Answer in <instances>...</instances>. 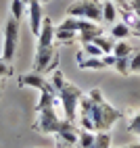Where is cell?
<instances>
[{
    "instance_id": "3",
    "label": "cell",
    "mask_w": 140,
    "mask_h": 148,
    "mask_svg": "<svg viewBox=\"0 0 140 148\" xmlns=\"http://www.w3.org/2000/svg\"><path fill=\"white\" fill-rule=\"evenodd\" d=\"M38 117H36V123H34V130L44 134V136H50L57 134L59 127H61L63 119H59L57 115V104H44V106H36Z\"/></svg>"
},
{
    "instance_id": "31",
    "label": "cell",
    "mask_w": 140,
    "mask_h": 148,
    "mask_svg": "<svg viewBox=\"0 0 140 148\" xmlns=\"http://www.w3.org/2000/svg\"><path fill=\"white\" fill-rule=\"evenodd\" d=\"M42 2H48V0H42Z\"/></svg>"
},
{
    "instance_id": "19",
    "label": "cell",
    "mask_w": 140,
    "mask_h": 148,
    "mask_svg": "<svg viewBox=\"0 0 140 148\" xmlns=\"http://www.w3.org/2000/svg\"><path fill=\"white\" fill-rule=\"evenodd\" d=\"M113 54L117 58H123V56H130L132 54V46H130L126 40H117L115 46H113Z\"/></svg>"
},
{
    "instance_id": "22",
    "label": "cell",
    "mask_w": 140,
    "mask_h": 148,
    "mask_svg": "<svg viewBox=\"0 0 140 148\" xmlns=\"http://www.w3.org/2000/svg\"><path fill=\"white\" fill-rule=\"evenodd\" d=\"M113 69L119 73V75H130V56H123V58H117Z\"/></svg>"
},
{
    "instance_id": "8",
    "label": "cell",
    "mask_w": 140,
    "mask_h": 148,
    "mask_svg": "<svg viewBox=\"0 0 140 148\" xmlns=\"http://www.w3.org/2000/svg\"><path fill=\"white\" fill-rule=\"evenodd\" d=\"M27 21H29V29L32 34L38 36L40 27L44 21V13H42V0H29L27 2Z\"/></svg>"
},
{
    "instance_id": "2",
    "label": "cell",
    "mask_w": 140,
    "mask_h": 148,
    "mask_svg": "<svg viewBox=\"0 0 140 148\" xmlns=\"http://www.w3.org/2000/svg\"><path fill=\"white\" fill-rule=\"evenodd\" d=\"M82 96H84V92L79 90L75 84H71V82H65L57 90V98H59V102H61V106H63V115H65L67 121H73L75 123Z\"/></svg>"
},
{
    "instance_id": "10",
    "label": "cell",
    "mask_w": 140,
    "mask_h": 148,
    "mask_svg": "<svg viewBox=\"0 0 140 148\" xmlns=\"http://www.w3.org/2000/svg\"><path fill=\"white\" fill-rule=\"evenodd\" d=\"M19 86L21 88H34V90L42 92V90H46V88H50V82H46L42 77V73L32 71V73H25V75L19 77Z\"/></svg>"
},
{
    "instance_id": "1",
    "label": "cell",
    "mask_w": 140,
    "mask_h": 148,
    "mask_svg": "<svg viewBox=\"0 0 140 148\" xmlns=\"http://www.w3.org/2000/svg\"><path fill=\"white\" fill-rule=\"evenodd\" d=\"M117 119H121V113L107 102L103 92L94 88L88 94L82 96L77 108V123L79 130H90V132H111Z\"/></svg>"
},
{
    "instance_id": "28",
    "label": "cell",
    "mask_w": 140,
    "mask_h": 148,
    "mask_svg": "<svg viewBox=\"0 0 140 148\" xmlns=\"http://www.w3.org/2000/svg\"><path fill=\"white\" fill-rule=\"evenodd\" d=\"M113 2L117 4V2H121V4H126V0H113Z\"/></svg>"
},
{
    "instance_id": "16",
    "label": "cell",
    "mask_w": 140,
    "mask_h": 148,
    "mask_svg": "<svg viewBox=\"0 0 140 148\" xmlns=\"http://www.w3.org/2000/svg\"><path fill=\"white\" fill-rule=\"evenodd\" d=\"M8 11H11V17L17 19V21H21L23 15L27 13V4L23 0H11V4H8Z\"/></svg>"
},
{
    "instance_id": "21",
    "label": "cell",
    "mask_w": 140,
    "mask_h": 148,
    "mask_svg": "<svg viewBox=\"0 0 140 148\" xmlns=\"http://www.w3.org/2000/svg\"><path fill=\"white\" fill-rule=\"evenodd\" d=\"M82 50H84L88 56H103V54H105V50H103L96 42H84V44H82Z\"/></svg>"
},
{
    "instance_id": "4",
    "label": "cell",
    "mask_w": 140,
    "mask_h": 148,
    "mask_svg": "<svg viewBox=\"0 0 140 148\" xmlns=\"http://www.w3.org/2000/svg\"><path fill=\"white\" fill-rule=\"evenodd\" d=\"M67 15L101 23L103 21V0H75V2L67 6Z\"/></svg>"
},
{
    "instance_id": "6",
    "label": "cell",
    "mask_w": 140,
    "mask_h": 148,
    "mask_svg": "<svg viewBox=\"0 0 140 148\" xmlns=\"http://www.w3.org/2000/svg\"><path fill=\"white\" fill-rule=\"evenodd\" d=\"M77 132H79V130L75 127L73 121L63 119L61 127H59V132L52 134L54 140H57V146H59V148H71V146H75V142H77Z\"/></svg>"
},
{
    "instance_id": "18",
    "label": "cell",
    "mask_w": 140,
    "mask_h": 148,
    "mask_svg": "<svg viewBox=\"0 0 140 148\" xmlns=\"http://www.w3.org/2000/svg\"><path fill=\"white\" fill-rule=\"evenodd\" d=\"M94 42L105 50V54H109V52H113V46H115L117 40H115L113 36H111V38H107V36H103V34H98V36L94 38Z\"/></svg>"
},
{
    "instance_id": "20",
    "label": "cell",
    "mask_w": 140,
    "mask_h": 148,
    "mask_svg": "<svg viewBox=\"0 0 140 148\" xmlns=\"http://www.w3.org/2000/svg\"><path fill=\"white\" fill-rule=\"evenodd\" d=\"M128 134L132 136H140V108L128 119Z\"/></svg>"
},
{
    "instance_id": "15",
    "label": "cell",
    "mask_w": 140,
    "mask_h": 148,
    "mask_svg": "<svg viewBox=\"0 0 140 148\" xmlns=\"http://www.w3.org/2000/svg\"><path fill=\"white\" fill-rule=\"evenodd\" d=\"M77 40V34L71 32V29H63V27H57V34H54V42L57 44H71Z\"/></svg>"
},
{
    "instance_id": "33",
    "label": "cell",
    "mask_w": 140,
    "mask_h": 148,
    "mask_svg": "<svg viewBox=\"0 0 140 148\" xmlns=\"http://www.w3.org/2000/svg\"><path fill=\"white\" fill-rule=\"evenodd\" d=\"M138 138H140V136H138Z\"/></svg>"
},
{
    "instance_id": "30",
    "label": "cell",
    "mask_w": 140,
    "mask_h": 148,
    "mask_svg": "<svg viewBox=\"0 0 140 148\" xmlns=\"http://www.w3.org/2000/svg\"><path fill=\"white\" fill-rule=\"evenodd\" d=\"M23 2H25V4H27V2H29V0H23Z\"/></svg>"
},
{
    "instance_id": "32",
    "label": "cell",
    "mask_w": 140,
    "mask_h": 148,
    "mask_svg": "<svg viewBox=\"0 0 140 148\" xmlns=\"http://www.w3.org/2000/svg\"><path fill=\"white\" fill-rule=\"evenodd\" d=\"M71 148H75V146H71Z\"/></svg>"
},
{
    "instance_id": "26",
    "label": "cell",
    "mask_w": 140,
    "mask_h": 148,
    "mask_svg": "<svg viewBox=\"0 0 140 148\" xmlns=\"http://www.w3.org/2000/svg\"><path fill=\"white\" fill-rule=\"evenodd\" d=\"M134 34H136V36H138V38H140V23H138V25H136V27H134Z\"/></svg>"
},
{
    "instance_id": "23",
    "label": "cell",
    "mask_w": 140,
    "mask_h": 148,
    "mask_svg": "<svg viewBox=\"0 0 140 148\" xmlns=\"http://www.w3.org/2000/svg\"><path fill=\"white\" fill-rule=\"evenodd\" d=\"M130 73L140 75V50H132L130 54Z\"/></svg>"
},
{
    "instance_id": "14",
    "label": "cell",
    "mask_w": 140,
    "mask_h": 148,
    "mask_svg": "<svg viewBox=\"0 0 140 148\" xmlns=\"http://www.w3.org/2000/svg\"><path fill=\"white\" fill-rule=\"evenodd\" d=\"M130 34H132V27H130L126 21H117V23L111 25V36L115 40H126Z\"/></svg>"
},
{
    "instance_id": "7",
    "label": "cell",
    "mask_w": 140,
    "mask_h": 148,
    "mask_svg": "<svg viewBox=\"0 0 140 148\" xmlns=\"http://www.w3.org/2000/svg\"><path fill=\"white\" fill-rule=\"evenodd\" d=\"M57 65V52H54V46H48V48H40L36 46V56H34V71L38 73H44L46 69H50Z\"/></svg>"
},
{
    "instance_id": "25",
    "label": "cell",
    "mask_w": 140,
    "mask_h": 148,
    "mask_svg": "<svg viewBox=\"0 0 140 148\" xmlns=\"http://www.w3.org/2000/svg\"><path fill=\"white\" fill-rule=\"evenodd\" d=\"M130 8H132V11L140 17V0H132V4H130Z\"/></svg>"
},
{
    "instance_id": "13",
    "label": "cell",
    "mask_w": 140,
    "mask_h": 148,
    "mask_svg": "<svg viewBox=\"0 0 140 148\" xmlns=\"http://www.w3.org/2000/svg\"><path fill=\"white\" fill-rule=\"evenodd\" d=\"M94 138H96V132L79 130V132H77V142H75V148H94Z\"/></svg>"
},
{
    "instance_id": "11",
    "label": "cell",
    "mask_w": 140,
    "mask_h": 148,
    "mask_svg": "<svg viewBox=\"0 0 140 148\" xmlns=\"http://www.w3.org/2000/svg\"><path fill=\"white\" fill-rule=\"evenodd\" d=\"M75 63L79 69H92V71H103L105 67V61H103V56H88L84 50H79L77 56H75Z\"/></svg>"
},
{
    "instance_id": "17",
    "label": "cell",
    "mask_w": 140,
    "mask_h": 148,
    "mask_svg": "<svg viewBox=\"0 0 140 148\" xmlns=\"http://www.w3.org/2000/svg\"><path fill=\"white\" fill-rule=\"evenodd\" d=\"M111 144H113V136H111V132H96L94 148H111Z\"/></svg>"
},
{
    "instance_id": "9",
    "label": "cell",
    "mask_w": 140,
    "mask_h": 148,
    "mask_svg": "<svg viewBox=\"0 0 140 148\" xmlns=\"http://www.w3.org/2000/svg\"><path fill=\"white\" fill-rule=\"evenodd\" d=\"M54 34H57V27L52 23V19H48L44 17V21H42V27H40V34L36 36L38 38V46L40 48H48V46H54Z\"/></svg>"
},
{
    "instance_id": "27",
    "label": "cell",
    "mask_w": 140,
    "mask_h": 148,
    "mask_svg": "<svg viewBox=\"0 0 140 148\" xmlns=\"http://www.w3.org/2000/svg\"><path fill=\"white\" fill-rule=\"evenodd\" d=\"M128 148H140V144H132V146H128Z\"/></svg>"
},
{
    "instance_id": "12",
    "label": "cell",
    "mask_w": 140,
    "mask_h": 148,
    "mask_svg": "<svg viewBox=\"0 0 140 148\" xmlns=\"http://www.w3.org/2000/svg\"><path fill=\"white\" fill-rule=\"evenodd\" d=\"M117 17H119L117 4L113 0H103V21L113 25V23H117Z\"/></svg>"
},
{
    "instance_id": "5",
    "label": "cell",
    "mask_w": 140,
    "mask_h": 148,
    "mask_svg": "<svg viewBox=\"0 0 140 148\" xmlns=\"http://www.w3.org/2000/svg\"><path fill=\"white\" fill-rule=\"evenodd\" d=\"M19 21L13 17L6 19L4 23V32H2V56L6 63H13V58L17 54V46H19Z\"/></svg>"
},
{
    "instance_id": "24",
    "label": "cell",
    "mask_w": 140,
    "mask_h": 148,
    "mask_svg": "<svg viewBox=\"0 0 140 148\" xmlns=\"http://www.w3.org/2000/svg\"><path fill=\"white\" fill-rule=\"evenodd\" d=\"M13 75V67H11V63H6L2 56H0V79L2 77H11Z\"/></svg>"
},
{
    "instance_id": "29",
    "label": "cell",
    "mask_w": 140,
    "mask_h": 148,
    "mask_svg": "<svg viewBox=\"0 0 140 148\" xmlns=\"http://www.w3.org/2000/svg\"><path fill=\"white\" fill-rule=\"evenodd\" d=\"M0 94H2V82H0Z\"/></svg>"
}]
</instances>
